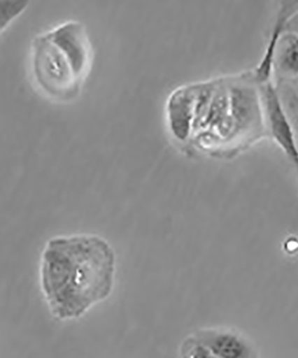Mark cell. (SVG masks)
<instances>
[{
    "mask_svg": "<svg viewBox=\"0 0 298 358\" xmlns=\"http://www.w3.org/2000/svg\"><path fill=\"white\" fill-rule=\"evenodd\" d=\"M39 274L51 315L61 322L73 321L113 292L116 252L110 242L96 234L54 236L41 252Z\"/></svg>",
    "mask_w": 298,
    "mask_h": 358,
    "instance_id": "cell-1",
    "label": "cell"
},
{
    "mask_svg": "<svg viewBox=\"0 0 298 358\" xmlns=\"http://www.w3.org/2000/svg\"><path fill=\"white\" fill-rule=\"evenodd\" d=\"M233 121L230 158L268 137L261 91L253 70L226 76Z\"/></svg>",
    "mask_w": 298,
    "mask_h": 358,
    "instance_id": "cell-2",
    "label": "cell"
},
{
    "mask_svg": "<svg viewBox=\"0 0 298 358\" xmlns=\"http://www.w3.org/2000/svg\"><path fill=\"white\" fill-rule=\"evenodd\" d=\"M33 66L35 78L48 94L59 100H69L78 94L81 81L61 50L47 36L34 41Z\"/></svg>",
    "mask_w": 298,
    "mask_h": 358,
    "instance_id": "cell-3",
    "label": "cell"
},
{
    "mask_svg": "<svg viewBox=\"0 0 298 358\" xmlns=\"http://www.w3.org/2000/svg\"><path fill=\"white\" fill-rule=\"evenodd\" d=\"M264 104L268 137L287 157L298 181V138L274 80L258 84Z\"/></svg>",
    "mask_w": 298,
    "mask_h": 358,
    "instance_id": "cell-4",
    "label": "cell"
},
{
    "mask_svg": "<svg viewBox=\"0 0 298 358\" xmlns=\"http://www.w3.org/2000/svg\"><path fill=\"white\" fill-rule=\"evenodd\" d=\"M46 34L65 55L76 78L82 82L92 62L91 44L83 25L79 22L69 21Z\"/></svg>",
    "mask_w": 298,
    "mask_h": 358,
    "instance_id": "cell-5",
    "label": "cell"
},
{
    "mask_svg": "<svg viewBox=\"0 0 298 358\" xmlns=\"http://www.w3.org/2000/svg\"><path fill=\"white\" fill-rule=\"evenodd\" d=\"M166 110L173 136L180 143L191 142L197 116V83L175 90L169 99Z\"/></svg>",
    "mask_w": 298,
    "mask_h": 358,
    "instance_id": "cell-6",
    "label": "cell"
},
{
    "mask_svg": "<svg viewBox=\"0 0 298 358\" xmlns=\"http://www.w3.org/2000/svg\"><path fill=\"white\" fill-rule=\"evenodd\" d=\"M216 358H257L254 346L239 332L205 328L194 334Z\"/></svg>",
    "mask_w": 298,
    "mask_h": 358,
    "instance_id": "cell-7",
    "label": "cell"
},
{
    "mask_svg": "<svg viewBox=\"0 0 298 358\" xmlns=\"http://www.w3.org/2000/svg\"><path fill=\"white\" fill-rule=\"evenodd\" d=\"M274 78L278 83L298 82V35L285 31L275 51Z\"/></svg>",
    "mask_w": 298,
    "mask_h": 358,
    "instance_id": "cell-8",
    "label": "cell"
},
{
    "mask_svg": "<svg viewBox=\"0 0 298 358\" xmlns=\"http://www.w3.org/2000/svg\"><path fill=\"white\" fill-rule=\"evenodd\" d=\"M182 358H216L195 336H189L183 343Z\"/></svg>",
    "mask_w": 298,
    "mask_h": 358,
    "instance_id": "cell-9",
    "label": "cell"
},
{
    "mask_svg": "<svg viewBox=\"0 0 298 358\" xmlns=\"http://www.w3.org/2000/svg\"><path fill=\"white\" fill-rule=\"evenodd\" d=\"M28 4L27 1H10V0H1L0 1V22L1 30L8 27L13 19L17 17L24 10Z\"/></svg>",
    "mask_w": 298,
    "mask_h": 358,
    "instance_id": "cell-10",
    "label": "cell"
},
{
    "mask_svg": "<svg viewBox=\"0 0 298 358\" xmlns=\"http://www.w3.org/2000/svg\"><path fill=\"white\" fill-rule=\"evenodd\" d=\"M285 31L298 35V9L287 22Z\"/></svg>",
    "mask_w": 298,
    "mask_h": 358,
    "instance_id": "cell-11",
    "label": "cell"
},
{
    "mask_svg": "<svg viewBox=\"0 0 298 358\" xmlns=\"http://www.w3.org/2000/svg\"><path fill=\"white\" fill-rule=\"evenodd\" d=\"M293 84H297L298 85V82H294Z\"/></svg>",
    "mask_w": 298,
    "mask_h": 358,
    "instance_id": "cell-12",
    "label": "cell"
}]
</instances>
